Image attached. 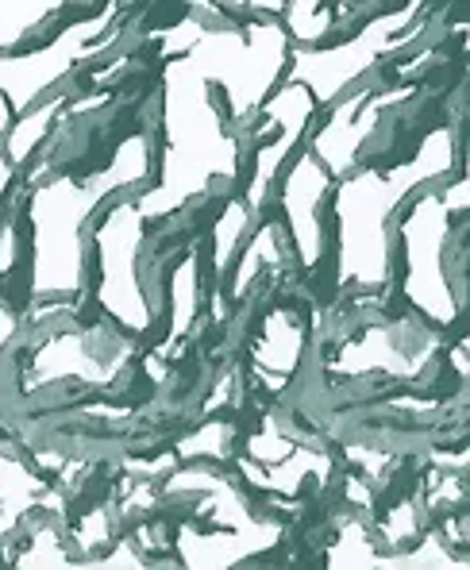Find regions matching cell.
<instances>
[{
	"mask_svg": "<svg viewBox=\"0 0 470 570\" xmlns=\"http://www.w3.org/2000/svg\"><path fill=\"white\" fill-rule=\"evenodd\" d=\"M155 170V136L147 128L120 142L116 158L86 178L55 174L31 193V301H66L86 293V228L108 197L136 189Z\"/></svg>",
	"mask_w": 470,
	"mask_h": 570,
	"instance_id": "6da1fadb",
	"label": "cell"
},
{
	"mask_svg": "<svg viewBox=\"0 0 470 570\" xmlns=\"http://www.w3.org/2000/svg\"><path fill=\"white\" fill-rule=\"evenodd\" d=\"M116 20H120V4H105V12L66 28L47 50H31V55H4V50H0V94L8 97L12 112L16 116L28 112L50 86H58V81L74 70V66L86 62V58H94L97 50H105L112 43V39L100 43L97 36Z\"/></svg>",
	"mask_w": 470,
	"mask_h": 570,
	"instance_id": "52a82bcc",
	"label": "cell"
},
{
	"mask_svg": "<svg viewBox=\"0 0 470 570\" xmlns=\"http://www.w3.org/2000/svg\"><path fill=\"white\" fill-rule=\"evenodd\" d=\"M12 116H16V112H12V105H8V97L0 94V136H4V131H8V124H12ZM12 170H16V166L8 163L4 155H0V200H4L8 186H12Z\"/></svg>",
	"mask_w": 470,
	"mask_h": 570,
	"instance_id": "8fae6325",
	"label": "cell"
},
{
	"mask_svg": "<svg viewBox=\"0 0 470 570\" xmlns=\"http://www.w3.org/2000/svg\"><path fill=\"white\" fill-rule=\"evenodd\" d=\"M459 166V128L443 124L421 142L417 158L393 170L343 174L335 189V285L340 289H385L393 278L390 224L398 216V200L417 186L448 178Z\"/></svg>",
	"mask_w": 470,
	"mask_h": 570,
	"instance_id": "7a4b0ae2",
	"label": "cell"
},
{
	"mask_svg": "<svg viewBox=\"0 0 470 570\" xmlns=\"http://www.w3.org/2000/svg\"><path fill=\"white\" fill-rule=\"evenodd\" d=\"M332 174L321 166V158L313 150L297 158L293 174L285 178V193H282V205H285V220L293 228V239H297V263L305 271H316L324 255V236H321V216H316V205H321L324 189H329Z\"/></svg>",
	"mask_w": 470,
	"mask_h": 570,
	"instance_id": "9c48e42d",
	"label": "cell"
},
{
	"mask_svg": "<svg viewBox=\"0 0 470 570\" xmlns=\"http://www.w3.org/2000/svg\"><path fill=\"white\" fill-rule=\"evenodd\" d=\"M421 16H424V0H405L401 8H393V12L366 23L355 39H347V43H340L332 50L290 43V58H285V62H290V78L285 81L305 86L309 94H313L316 108H329L347 94L351 81H363L366 73H374V66L382 62L385 55H398L405 43H413V31L432 20V16H428L424 23H417Z\"/></svg>",
	"mask_w": 470,
	"mask_h": 570,
	"instance_id": "277c9868",
	"label": "cell"
},
{
	"mask_svg": "<svg viewBox=\"0 0 470 570\" xmlns=\"http://www.w3.org/2000/svg\"><path fill=\"white\" fill-rule=\"evenodd\" d=\"M409 97H413V86L385 89V86H378V81H371L366 89H359V94H351L347 100L335 105V112L313 136L309 150L321 158V166L332 174V178H343V174H351L359 150H363V142L374 136L378 124H382L393 108L405 105Z\"/></svg>",
	"mask_w": 470,
	"mask_h": 570,
	"instance_id": "ba28073f",
	"label": "cell"
},
{
	"mask_svg": "<svg viewBox=\"0 0 470 570\" xmlns=\"http://www.w3.org/2000/svg\"><path fill=\"white\" fill-rule=\"evenodd\" d=\"M166 89V155L163 178L150 193L136 197L143 220H158L186 208L197 193L208 189L213 178L239 174V147L221 128V112L208 94V78L197 62L182 50L163 66Z\"/></svg>",
	"mask_w": 470,
	"mask_h": 570,
	"instance_id": "3957f363",
	"label": "cell"
},
{
	"mask_svg": "<svg viewBox=\"0 0 470 570\" xmlns=\"http://www.w3.org/2000/svg\"><path fill=\"white\" fill-rule=\"evenodd\" d=\"M448 213H463V197L448 205V193H424L401 220V255H405L401 289L432 328H451L463 313V297L451 289L448 271H443Z\"/></svg>",
	"mask_w": 470,
	"mask_h": 570,
	"instance_id": "5b68a950",
	"label": "cell"
},
{
	"mask_svg": "<svg viewBox=\"0 0 470 570\" xmlns=\"http://www.w3.org/2000/svg\"><path fill=\"white\" fill-rule=\"evenodd\" d=\"M66 0H0V50L28 43L58 20Z\"/></svg>",
	"mask_w": 470,
	"mask_h": 570,
	"instance_id": "30bf717a",
	"label": "cell"
},
{
	"mask_svg": "<svg viewBox=\"0 0 470 570\" xmlns=\"http://www.w3.org/2000/svg\"><path fill=\"white\" fill-rule=\"evenodd\" d=\"M143 213L136 197H116L108 216L97 228V250H100V308L131 335H147L155 328L158 308L147 301L143 285L136 282V243H139Z\"/></svg>",
	"mask_w": 470,
	"mask_h": 570,
	"instance_id": "8992f818",
	"label": "cell"
}]
</instances>
